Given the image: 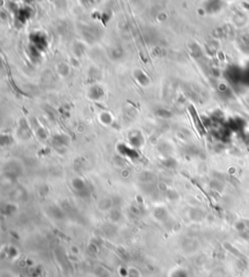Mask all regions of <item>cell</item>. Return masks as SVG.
Segmentation results:
<instances>
[{
    "instance_id": "cell-1",
    "label": "cell",
    "mask_w": 249,
    "mask_h": 277,
    "mask_svg": "<svg viewBox=\"0 0 249 277\" xmlns=\"http://www.w3.org/2000/svg\"><path fill=\"white\" fill-rule=\"evenodd\" d=\"M119 151H120L121 154L124 155V156H128V157H138L137 153L134 150V149L129 148L126 145L119 146Z\"/></svg>"
},
{
    "instance_id": "cell-2",
    "label": "cell",
    "mask_w": 249,
    "mask_h": 277,
    "mask_svg": "<svg viewBox=\"0 0 249 277\" xmlns=\"http://www.w3.org/2000/svg\"><path fill=\"white\" fill-rule=\"evenodd\" d=\"M72 187L76 190L77 192H84L86 190V184L82 179H79V178H75V179L72 181Z\"/></svg>"
},
{
    "instance_id": "cell-3",
    "label": "cell",
    "mask_w": 249,
    "mask_h": 277,
    "mask_svg": "<svg viewBox=\"0 0 249 277\" xmlns=\"http://www.w3.org/2000/svg\"><path fill=\"white\" fill-rule=\"evenodd\" d=\"M163 164L164 165V166H166V167H169V168H173V167H175L176 166V160L175 159H171V157H169V159H164V162H163Z\"/></svg>"
},
{
    "instance_id": "cell-4",
    "label": "cell",
    "mask_w": 249,
    "mask_h": 277,
    "mask_svg": "<svg viewBox=\"0 0 249 277\" xmlns=\"http://www.w3.org/2000/svg\"><path fill=\"white\" fill-rule=\"evenodd\" d=\"M156 114L158 115V117H161V118H170V117L172 116L171 112H169V111L167 110H164V109H160L158 110Z\"/></svg>"
},
{
    "instance_id": "cell-5",
    "label": "cell",
    "mask_w": 249,
    "mask_h": 277,
    "mask_svg": "<svg viewBox=\"0 0 249 277\" xmlns=\"http://www.w3.org/2000/svg\"><path fill=\"white\" fill-rule=\"evenodd\" d=\"M100 120H101V122H102L104 125H109L110 122H112L111 116H110V114H108V113L101 114V115H100Z\"/></svg>"
},
{
    "instance_id": "cell-6",
    "label": "cell",
    "mask_w": 249,
    "mask_h": 277,
    "mask_svg": "<svg viewBox=\"0 0 249 277\" xmlns=\"http://www.w3.org/2000/svg\"><path fill=\"white\" fill-rule=\"evenodd\" d=\"M171 277H188V274L183 269H178L172 273Z\"/></svg>"
},
{
    "instance_id": "cell-7",
    "label": "cell",
    "mask_w": 249,
    "mask_h": 277,
    "mask_svg": "<svg viewBox=\"0 0 249 277\" xmlns=\"http://www.w3.org/2000/svg\"><path fill=\"white\" fill-rule=\"evenodd\" d=\"M131 144L134 145V146H135V147H137V146H139L140 145V143H141V140H140V135H135V136H132L131 138Z\"/></svg>"
}]
</instances>
